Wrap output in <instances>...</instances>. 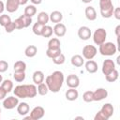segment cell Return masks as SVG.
<instances>
[{
    "label": "cell",
    "instance_id": "cell-30",
    "mask_svg": "<svg viewBox=\"0 0 120 120\" xmlns=\"http://www.w3.org/2000/svg\"><path fill=\"white\" fill-rule=\"evenodd\" d=\"M53 33V29L52 26L50 25H47L45 24L43 26V29H42V32H41V36L43 38H50Z\"/></svg>",
    "mask_w": 120,
    "mask_h": 120
},
{
    "label": "cell",
    "instance_id": "cell-46",
    "mask_svg": "<svg viewBox=\"0 0 120 120\" xmlns=\"http://www.w3.org/2000/svg\"><path fill=\"white\" fill-rule=\"evenodd\" d=\"M114 33H115V35H116V37H117V38H120V25H119V24L115 27Z\"/></svg>",
    "mask_w": 120,
    "mask_h": 120
},
{
    "label": "cell",
    "instance_id": "cell-26",
    "mask_svg": "<svg viewBox=\"0 0 120 120\" xmlns=\"http://www.w3.org/2000/svg\"><path fill=\"white\" fill-rule=\"evenodd\" d=\"M36 13H37V8L35 7V5H28L24 8V15L26 16L33 17L34 15H36Z\"/></svg>",
    "mask_w": 120,
    "mask_h": 120
},
{
    "label": "cell",
    "instance_id": "cell-16",
    "mask_svg": "<svg viewBox=\"0 0 120 120\" xmlns=\"http://www.w3.org/2000/svg\"><path fill=\"white\" fill-rule=\"evenodd\" d=\"M29 110H30L29 105L26 102H21L17 105V112L22 116L26 115L29 112Z\"/></svg>",
    "mask_w": 120,
    "mask_h": 120
},
{
    "label": "cell",
    "instance_id": "cell-2",
    "mask_svg": "<svg viewBox=\"0 0 120 120\" xmlns=\"http://www.w3.org/2000/svg\"><path fill=\"white\" fill-rule=\"evenodd\" d=\"M14 96L20 98H34L38 94L37 87L34 84H20L17 85L13 90Z\"/></svg>",
    "mask_w": 120,
    "mask_h": 120
},
{
    "label": "cell",
    "instance_id": "cell-50",
    "mask_svg": "<svg viewBox=\"0 0 120 120\" xmlns=\"http://www.w3.org/2000/svg\"><path fill=\"white\" fill-rule=\"evenodd\" d=\"M93 0H82V2H83V3H86V4H88V3H90V2H92Z\"/></svg>",
    "mask_w": 120,
    "mask_h": 120
},
{
    "label": "cell",
    "instance_id": "cell-31",
    "mask_svg": "<svg viewBox=\"0 0 120 120\" xmlns=\"http://www.w3.org/2000/svg\"><path fill=\"white\" fill-rule=\"evenodd\" d=\"M37 90H38V93L40 96H45L49 92V88H48V86H47V84L45 82H41V83L38 84Z\"/></svg>",
    "mask_w": 120,
    "mask_h": 120
},
{
    "label": "cell",
    "instance_id": "cell-35",
    "mask_svg": "<svg viewBox=\"0 0 120 120\" xmlns=\"http://www.w3.org/2000/svg\"><path fill=\"white\" fill-rule=\"evenodd\" d=\"M11 22V19H10V17L8 15V14H2L1 16H0V25L1 26H3V27H5L8 22Z\"/></svg>",
    "mask_w": 120,
    "mask_h": 120
},
{
    "label": "cell",
    "instance_id": "cell-3",
    "mask_svg": "<svg viewBox=\"0 0 120 120\" xmlns=\"http://www.w3.org/2000/svg\"><path fill=\"white\" fill-rule=\"evenodd\" d=\"M100 54L102 55H106V56H111L115 54V52H117V47L114 43L112 42H104L102 44L99 45V49H98Z\"/></svg>",
    "mask_w": 120,
    "mask_h": 120
},
{
    "label": "cell",
    "instance_id": "cell-27",
    "mask_svg": "<svg viewBox=\"0 0 120 120\" xmlns=\"http://www.w3.org/2000/svg\"><path fill=\"white\" fill-rule=\"evenodd\" d=\"M13 68H14V71H25V69H26V64H25V62H23L22 60L16 61L14 63Z\"/></svg>",
    "mask_w": 120,
    "mask_h": 120
},
{
    "label": "cell",
    "instance_id": "cell-7",
    "mask_svg": "<svg viewBox=\"0 0 120 120\" xmlns=\"http://www.w3.org/2000/svg\"><path fill=\"white\" fill-rule=\"evenodd\" d=\"M45 114V110L41 106H36L30 112V116L32 120H38L41 119Z\"/></svg>",
    "mask_w": 120,
    "mask_h": 120
},
{
    "label": "cell",
    "instance_id": "cell-18",
    "mask_svg": "<svg viewBox=\"0 0 120 120\" xmlns=\"http://www.w3.org/2000/svg\"><path fill=\"white\" fill-rule=\"evenodd\" d=\"M49 19L52 22L58 23V22H61V21L63 20V14L58 10H54L49 15Z\"/></svg>",
    "mask_w": 120,
    "mask_h": 120
},
{
    "label": "cell",
    "instance_id": "cell-38",
    "mask_svg": "<svg viewBox=\"0 0 120 120\" xmlns=\"http://www.w3.org/2000/svg\"><path fill=\"white\" fill-rule=\"evenodd\" d=\"M82 99H83L84 102H87V103L92 102L93 101V91L89 90V91L84 92L83 95H82Z\"/></svg>",
    "mask_w": 120,
    "mask_h": 120
},
{
    "label": "cell",
    "instance_id": "cell-49",
    "mask_svg": "<svg viewBox=\"0 0 120 120\" xmlns=\"http://www.w3.org/2000/svg\"><path fill=\"white\" fill-rule=\"evenodd\" d=\"M19 1V4L20 5H25L29 0H18Z\"/></svg>",
    "mask_w": 120,
    "mask_h": 120
},
{
    "label": "cell",
    "instance_id": "cell-39",
    "mask_svg": "<svg viewBox=\"0 0 120 120\" xmlns=\"http://www.w3.org/2000/svg\"><path fill=\"white\" fill-rule=\"evenodd\" d=\"M23 22V24H24V28L28 27L31 23H32V17H29V16H26V15H21L20 16Z\"/></svg>",
    "mask_w": 120,
    "mask_h": 120
},
{
    "label": "cell",
    "instance_id": "cell-37",
    "mask_svg": "<svg viewBox=\"0 0 120 120\" xmlns=\"http://www.w3.org/2000/svg\"><path fill=\"white\" fill-rule=\"evenodd\" d=\"M65 61H66V57H65V55L62 52L59 55H57L56 57L52 58V62L55 65H63L65 63Z\"/></svg>",
    "mask_w": 120,
    "mask_h": 120
},
{
    "label": "cell",
    "instance_id": "cell-13",
    "mask_svg": "<svg viewBox=\"0 0 120 120\" xmlns=\"http://www.w3.org/2000/svg\"><path fill=\"white\" fill-rule=\"evenodd\" d=\"M101 112L105 115V117L107 119H109L111 116H112L113 114V112H114V109H113V106L111 104V103H105L101 109H100Z\"/></svg>",
    "mask_w": 120,
    "mask_h": 120
},
{
    "label": "cell",
    "instance_id": "cell-8",
    "mask_svg": "<svg viewBox=\"0 0 120 120\" xmlns=\"http://www.w3.org/2000/svg\"><path fill=\"white\" fill-rule=\"evenodd\" d=\"M108 97V91L105 88H98L93 92V101H100Z\"/></svg>",
    "mask_w": 120,
    "mask_h": 120
},
{
    "label": "cell",
    "instance_id": "cell-23",
    "mask_svg": "<svg viewBox=\"0 0 120 120\" xmlns=\"http://www.w3.org/2000/svg\"><path fill=\"white\" fill-rule=\"evenodd\" d=\"M118 77H119V72H118V70L115 68V69H113L112 72H110L109 74H107V75H105V79H106V81L107 82H115L117 79H118Z\"/></svg>",
    "mask_w": 120,
    "mask_h": 120
},
{
    "label": "cell",
    "instance_id": "cell-20",
    "mask_svg": "<svg viewBox=\"0 0 120 120\" xmlns=\"http://www.w3.org/2000/svg\"><path fill=\"white\" fill-rule=\"evenodd\" d=\"M70 62H71V65L72 66L77 67V68H80V67H82L84 64V58L82 55H80V54H75V55H73L71 57Z\"/></svg>",
    "mask_w": 120,
    "mask_h": 120
},
{
    "label": "cell",
    "instance_id": "cell-24",
    "mask_svg": "<svg viewBox=\"0 0 120 120\" xmlns=\"http://www.w3.org/2000/svg\"><path fill=\"white\" fill-rule=\"evenodd\" d=\"M49 20H50L49 19V14L46 13L45 11H41V12L38 13V22H40L41 24H43V25L47 24Z\"/></svg>",
    "mask_w": 120,
    "mask_h": 120
},
{
    "label": "cell",
    "instance_id": "cell-32",
    "mask_svg": "<svg viewBox=\"0 0 120 120\" xmlns=\"http://www.w3.org/2000/svg\"><path fill=\"white\" fill-rule=\"evenodd\" d=\"M113 9H114V7L112 6L111 8H105V9H101L100 10V14L103 18H111L112 16V13H113Z\"/></svg>",
    "mask_w": 120,
    "mask_h": 120
},
{
    "label": "cell",
    "instance_id": "cell-29",
    "mask_svg": "<svg viewBox=\"0 0 120 120\" xmlns=\"http://www.w3.org/2000/svg\"><path fill=\"white\" fill-rule=\"evenodd\" d=\"M61 42L57 38H52L48 41V48L51 49H57V48H61Z\"/></svg>",
    "mask_w": 120,
    "mask_h": 120
},
{
    "label": "cell",
    "instance_id": "cell-48",
    "mask_svg": "<svg viewBox=\"0 0 120 120\" xmlns=\"http://www.w3.org/2000/svg\"><path fill=\"white\" fill-rule=\"evenodd\" d=\"M31 1V3H33L34 5H39V4H41V2H42V0H30Z\"/></svg>",
    "mask_w": 120,
    "mask_h": 120
},
{
    "label": "cell",
    "instance_id": "cell-17",
    "mask_svg": "<svg viewBox=\"0 0 120 120\" xmlns=\"http://www.w3.org/2000/svg\"><path fill=\"white\" fill-rule=\"evenodd\" d=\"M98 67L97 62H95L92 59L91 60H87V62L85 63V69H86L87 72H89L91 74L96 73L98 71Z\"/></svg>",
    "mask_w": 120,
    "mask_h": 120
},
{
    "label": "cell",
    "instance_id": "cell-12",
    "mask_svg": "<svg viewBox=\"0 0 120 120\" xmlns=\"http://www.w3.org/2000/svg\"><path fill=\"white\" fill-rule=\"evenodd\" d=\"M52 29H53V33L57 37H59V38L64 37L66 35V33H67V27H66V25L64 23H61V22L55 23V25H54V27Z\"/></svg>",
    "mask_w": 120,
    "mask_h": 120
},
{
    "label": "cell",
    "instance_id": "cell-41",
    "mask_svg": "<svg viewBox=\"0 0 120 120\" xmlns=\"http://www.w3.org/2000/svg\"><path fill=\"white\" fill-rule=\"evenodd\" d=\"M15 29H16V27H15V24H14V22H12V21L5 26V30H6L7 33H12Z\"/></svg>",
    "mask_w": 120,
    "mask_h": 120
},
{
    "label": "cell",
    "instance_id": "cell-40",
    "mask_svg": "<svg viewBox=\"0 0 120 120\" xmlns=\"http://www.w3.org/2000/svg\"><path fill=\"white\" fill-rule=\"evenodd\" d=\"M14 24H15V27H16V29H22V28H24V24H23V22H22V18L21 17H18L15 21H14Z\"/></svg>",
    "mask_w": 120,
    "mask_h": 120
},
{
    "label": "cell",
    "instance_id": "cell-36",
    "mask_svg": "<svg viewBox=\"0 0 120 120\" xmlns=\"http://www.w3.org/2000/svg\"><path fill=\"white\" fill-rule=\"evenodd\" d=\"M112 5V0H99V10L111 8Z\"/></svg>",
    "mask_w": 120,
    "mask_h": 120
},
{
    "label": "cell",
    "instance_id": "cell-43",
    "mask_svg": "<svg viewBox=\"0 0 120 120\" xmlns=\"http://www.w3.org/2000/svg\"><path fill=\"white\" fill-rule=\"evenodd\" d=\"M94 119H95V120H108V119L105 117V115L101 112V111H98V112L96 113Z\"/></svg>",
    "mask_w": 120,
    "mask_h": 120
},
{
    "label": "cell",
    "instance_id": "cell-44",
    "mask_svg": "<svg viewBox=\"0 0 120 120\" xmlns=\"http://www.w3.org/2000/svg\"><path fill=\"white\" fill-rule=\"evenodd\" d=\"M112 15L115 17L116 20H120V8H115L113 9Z\"/></svg>",
    "mask_w": 120,
    "mask_h": 120
},
{
    "label": "cell",
    "instance_id": "cell-25",
    "mask_svg": "<svg viewBox=\"0 0 120 120\" xmlns=\"http://www.w3.org/2000/svg\"><path fill=\"white\" fill-rule=\"evenodd\" d=\"M61 53V48H57V49H51V48H48L47 51H46V55L52 59L54 57H56L57 55H59Z\"/></svg>",
    "mask_w": 120,
    "mask_h": 120
},
{
    "label": "cell",
    "instance_id": "cell-52",
    "mask_svg": "<svg viewBox=\"0 0 120 120\" xmlns=\"http://www.w3.org/2000/svg\"><path fill=\"white\" fill-rule=\"evenodd\" d=\"M2 81H3V77H2V75L0 74V83L2 82Z\"/></svg>",
    "mask_w": 120,
    "mask_h": 120
},
{
    "label": "cell",
    "instance_id": "cell-5",
    "mask_svg": "<svg viewBox=\"0 0 120 120\" xmlns=\"http://www.w3.org/2000/svg\"><path fill=\"white\" fill-rule=\"evenodd\" d=\"M98 52L97 48L94 45H85L82 48V57L85 58L86 60H91L93 59Z\"/></svg>",
    "mask_w": 120,
    "mask_h": 120
},
{
    "label": "cell",
    "instance_id": "cell-45",
    "mask_svg": "<svg viewBox=\"0 0 120 120\" xmlns=\"http://www.w3.org/2000/svg\"><path fill=\"white\" fill-rule=\"evenodd\" d=\"M7 91L2 87V86H0V100H3L6 97H7Z\"/></svg>",
    "mask_w": 120,
    "mask_h": 120
},
{
    "label": "cell",
    "instance_id": "cell-33",
    "mask_svg": "<svg viewBox=\"0 0 120 120\" xmlns=\"http://www.w3.org/2000/svg\"><path fill=\"white\" fill-rule=\"evenodd\" d=\"M13 78L18 82H23L25 80V71H14Z\"/></svg>",
    "mask_w": 120,
    "mask_h": 120
},
{
    "label": "cell",
    "instance_id": "cell-10",
    "mask_svg": "<svg viewBox=\"0 0 120 120\" xmlns=\"http://www.w3.org/2000/svg\"><path fill=\"white\" fill-rule=\"evenodd\" d=\"M113 69H115V64H114L113 60H112V59L104 60V62L102 64V73L104 75H107L110 72H112Z\"/></svg>",
    "mask_w": 120,
    "mask_h": 120
},
{
    "label": "cell",
    "instance_id": "cell-9",
    "mask_svg": "<svg viewBox=\"0 0 120 120\" xmlns=\"http://www.w3.org/2000/svg\"><path fill=\"white\" fill-rule=\"evenodd\" d=\"M66 83L69 88H77L80 85V79L75 74H69L66 79Z\"/></svg>",
    "mask_w": 120,
    "mask_h": 120
},
{
    "label": "cell",
    "instance_id": "cell-4",
    "mask_svg": "<svg viewBox=\"0 0 120 120\" xmlns=\"http://www.w3.org/2000/svg\"><path fill=\"white\" fill-rule=\"evenodd\" d=\"M107 38V32L104 28H98L93 34V40L97 45H100L105 42Z\"/></svg>",
    "mask_w": 120,
    "mask_h": 120
},
{
    "label": "cell",
    "instance_id": "cell-54",
    "mask_svg": "<svg viewBox=\"0 0 120 120\" xmlns=\"http://www.w3.org/2000/svg\"><path fill=\"white\" fill-rule=\"evenodd\" d=\"M0 115H1V109H0Z\"/></svg>",
    "mask_w": 120,
    "mask_h": 120
},
{
    "label": "cell",
    "instance_id": "cell-28",
    "mask_svg": "<svg viewBox=\"0 0 120 120\" xmlns=\"http://www.w3.org/2000/svg\"><path fill=\"white\" fill-rule=\"evenodd\" d=\"M1 86L7 91V93H9L13 89V82H12V81L8 80V79L7 80H3L2 82H1Z\"/></svg>",
    "mask_w": 120,
    "mask_h": 120
},
{
    "label": "cell",
    "instance_id": "cell-42",
    "mask_svg": "<svg viewBox=\"0 0 120 120\" xmlns=\"http://www.w3.org/2000/svg\"><path fill=\"white\" fill-rule=\"evenodd\" d=\"M8 68V62H6L5 60H0V73H3L5 71H7Z\"/></svg>",
    "mask_w": 120,
    "mask_h": 120
},
{
    "label": "cell",
    "instance_id": "cell-6",
    "mask_svg": "<svg viewBox=\"0 0 120 120\" xmlns=\"http://www.w3.org/2000/svg\"><path fill=\"white\" fill-rule=\"evenodd\" d=\"M19 104V98L16 96H9L3 99V107L8 110L14 109Z\"/></svg>",
    "mask_w": 120,
    "mask_h": 120
},
{
    "label": "cell",
    "instance_id": "cell-14",
    "mask_svg": "<svg viewBox=\"0 0 120 120\" xmlns=\"http://www.w3.org/2000/svg\"><path fill=\"white\" fill-rule=\"evenodd\" d=\"M19 6H20V4H19L18 0H7L5 8L8 10V12L13 13V12L17 11Z\"/></svg>",
    "mask_w": 120,
    "mask_h": 120
},
{
    "label": "cell",
    "instance_id": "cell-11",
    "mask_svg": "<svg viewBox=\"0 0 120 120\" xmlns=\"http://www.w3.org/2000/svg\"><path fill=\"white\" fill-rule=\"evenodd\" d=\"M92 32L87 26H81L78 30V37L82 40H87L91 38Z\"/></svg>",
    "mask_w": 120,
    "mask_h": 120
},
{
    "label": "cell",
    "instance_id": "cell-19",
    "mask_svg": "<svg viewBox=\"0 0 120 120\" xmlns=\"http://www.w3.org/2000/svg\"><path fill=\"white\" fill-rule=\"evenodd\" d=\"M65 97L69 101H74L78 98L79 97V93L78 91L76 90V88H69L68 90H67L66 94H65Z\"/></svg>",
    "mask_w": 120,
    "mask_h": 120
},
{
    "label": "cell",
    "instance_id": "cell-22",
    "mask_svg": "<svg viewBox=\"0 0 120 120\" xmlns=\"http://www.w3.org/2000/svg\"><path fill=\"white\" fill-rule=\"evenodd\" d=\"M33 82L36 84H39L41 82H43L44 81V73L41 70H36L33 73Z\"/></svg>",
    "mask_w": 120,
    "mask_h": 120
},
{
    "label": "cell",
    "instance_id": "cell-15",
    "mask_svg": "<svg viewBox=\"0 0 120 120\" xmlns=\"http://www.w3.org/2000/svg\"><path fill=\"white\" fill-rule=\"evenodd\" d=\"M84 13H85L86 19L89 20V21H95L97 19V11L94 8V7H92V6L86 7L85 10H84Z\"/></svg>",
    "mask_w": 120,
    "mask_h": 120
},
{
    "label": "cell",
    "instance_id": "cell-47",
    "mask_svg": "<svg viewBox=\"0 0 120 120\" xmlns=\"http://www.w3.org/2000/svg\"><path fill=\"white\" fill-rule=\"evenodd\" d=\"M4 10H5V5H4L3 1L0 0V14H2Z\"/></svg>",
    "mask_w": 120,
    "mask_h": 120
},
{
    "label": "cell",
    "instance_id": "cell-51",
    "mask_svg": "<svg viewBox=\"0 0 120 120\" xmlns=\"http://www.w3.org/2000/svg\"><path fill=\"white\" fill-rule=\"evenodd\" d=\"M75 119H82V120H83V117H80V116H77V117H75Z\"/></svg>",
    "mask_w": 120,
    "mask_h": 120
},
{
    "label": "cell",
    "instance_id": "cell-53",
    "mask_svg": "<svg viewBox=\"0 0 120 120\" xmlns=\"http://www.w3.org/2000/svg\"><path fill=\"white\" fill-rule=\"evenodd\" d=\"M119 59H120V56H118V57H117V63H118V64H120V61H119Z\"/></svg>",
    "mask_w": 120,
    "mask_h": 120
},
{
    "label": "cell",
    "instance_id": "cell-1",
    "mask_svg": "<svg viewBox=\"0 0 120 120\" xmlns=\"http://www.w3.org/2000/svg\"><path fill=\"white\" fill-rule=\"evenodd\" d=\"M63 82H64V74L62 71L59 70L52 72L51 75L47 76L45 80V83L47 84L49 91L52 93H57L61 89Z\"/></svg>",
    "mask_w": 120,
    "mask_h": 120
},
{
    "label": "cell",
    "instance_id": "cell-34",
    "mask_svg": "<svg viewBox=\"0 0 120 120\" xmlns=\"http://www.w3.org/2000/svg\"><path fill=\"white\" fill-rule=\"evenodd\" d=\"M43 24H41L40 22H37L34 25H33V27H32V30H33V33L35 34V35H37V36H41V32H42V29H43Z\"/></svg>",
    "mask_w": 120,
    "mask_h": 120
},
{
    "label": "cell",
    "instance_id": "cell-21",
    "mask_svg": "<svg viewBox=\"0 0 120 120\" xmlns=\"http://www.w3.org/2000/svg\"><path fill=\"white\" fill-rule=\"evenodd\" d=\"M37 52H38V48L35 45H29L24 50V54L28 58H32V57L36 56Z\"/></svg>",
    "mask_w": 120,
    "mask_h": 120
}]
</instances>
